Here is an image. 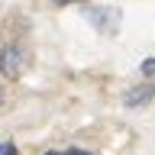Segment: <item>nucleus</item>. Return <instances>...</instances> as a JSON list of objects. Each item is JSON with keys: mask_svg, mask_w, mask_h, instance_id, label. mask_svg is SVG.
<instances>
[{"mask_svg": "<svg viewBox=\"0 0 155 155\" xmlns=\"http://www.w3.org/2000/svg\"><path fill=\"white\" fill-rule=\"evenodd\" d=\"M23 65H26V52L19 45H3L0 48V74L7 81H16L23 74Z\"/></svg>", "mask_w": 155, "mask_h": 155, "instance_id": "nucleus-1", "label": "nucleus"}, {"mask_svg": "<svg viewBox=\"0 0 155 155\" xmlns=\"http://www.w3.org/2000/svg\"><path fill=\"white\" fill-rule=\"evenodd\" d=\"M87 19H91L100 32H107V36H116V29H120V10H116V7H107V10H87Z\"/></svg>", "mask_w": 155, "mask_h": 155, "instance_id": "nucleus-2", "label": "nucleus"}, {"mask_svg": "<svg viewBox=\"0 0 155 155\" xmlns=\"http://www.w3.org/2000/svg\"><path fill=\"white\" fill-rule=\"evenodd\" d=\"M152 97V84H142L139 91H133V94H126V107H142L145 100Z\"/></svg>", "mask_w": 155, "mask_h": 155, "instance_id": "nucleus-3", "label": "nucleus"}, {"mask_svg": "<svg viewBox=\"0 0 155 155\" xmlns=\"http://www.w3.org/2000/svg\"><path fill=\"white\" fill-rule=\"evenodd\" d=\"M152 71H155V58H145V61H142V74L149 78V74H152Z\"/></svg>", "mask_w": 155, "mask_h": 155, "instance_id": "nucleus-4", "label": "nucleus"}, {"mask_svg": "<svg viewBox=\"0 0 155 155\" xmlns=\"http://www.w3.org/2000/svg\"><path fill=\"white\" fill-rule=\"evenodd\" d=\"M0 155H16V145H13V142H3V145H0Z\"/></svg>", "mask_w": 155, "mask_h": 155, "instance_id": "nucleus-5", "label": "nucleus"}, {"mask_svg": "<svg viewBox=\"0 0 155 155\" xmlns=\"http://www.w3.org/2000/svg\"><path fill=\"white\" fill-rule=\"evenodd\" d=\"M68 155H84V152H81V149H71V152H68Z\"/></svg>", "mask_w": 155, "mask_h": 155, "instance_id": "nucleus-6", "label": "nucleus"}, {"mask_svg": "<svg viewBox=\"0 0 155 155\" xmlns=\"http://www.w3.org/2000/svg\"><path fill=\"white\" fill-rule=\"evenodd\" d=\"M58 3H71V0H58Z\"/></svg>", "mask_w": 155, "mask_h": 155, "instance_id": "nucleus-7", "label": "nucleus"}, {"mask_svg": "<svg viewBox=\"0 0 155 155\" xmlns=\"http://www.w3.org/2000/svg\"><path fill=\"white\" fill-rule=\"evenodd\" d=\"M45 155H58V152H45Z\"/></svg>", "mask_w": 155, "mask_h": 155, "instance_id": "nucleus-8", "label": "nucleus"}]
</instances>
